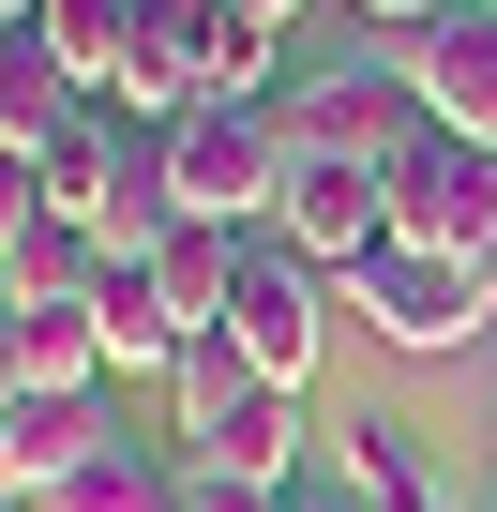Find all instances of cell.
Returning a JSON list of instances; mask_svg holds the SVG:
<instances>
[{"instance_id":"cell-1","label":"cell","mask_w":497,"mask_h":512,"mask_svg":"<svg viewBox=\"0 0 497 512\" xmlns=\"http://www.w3.org/2000/svg\"><path fill=\"white\" fill-rule=\"evenodd\" d=\"M151 151H166V211L181 226H241L257 241L287 211V121L272 106H181V121H151Z\"/></svg>"},{"instance_id":"cell-2","label":"cell","mask_w":497,"mask_h":512,"mask_svg":"<svg viewBox=\"0 0 497 512\" xmlns=\"http://www.w3.org/2000/svg\"><path fill=\"white\" fill-rule=\"evenodd\" d=\"M46 211L61 226H91L106 256H151L181 211H166V151H151V121H121V106H91L61 151H46Z\"/></svg>"},{"instance_id":"cell-3","label":"cell","mask_w":497,"mask_h":512,"mask_svg":"<svg viewBox=\"0 0 497 512\" xmlns=\"http://www.w3.org/2000/svg\"><path fill=\"white\" fill-rule=\"evenodd\" d=\"M272 121H287V151L302 166H407L437 121H422V91H407V61H332V76H287L272 91Z\"/></svg>"},{"instance_id":"cell-4","label":"cell","mask_w":497,"mask_h":512,"mask_svg":"<svg viewBox=\"0 0 497 512\" xmlns=\"http://www.w3.org/2000/svg\"><path fill=\"white\" fill-rule=\"evenodd\" d=\"M332 302H347V287L317 272V256L257 226V241H241V287H226V347L257 362L272 392H302V377H317V347H332Z\"/></svg>"},{"instance_id":"cell-5","label":"cell","mask_w":497,"mask_h":512,"mask_svg":"<svg viewBox=\"0 0 497 512\" xmlns=\"http://www.w3.org/2000/svg\"><path fill=\"white\" fill-rule=\"evenodd\" d=\"M347 317L377 332V347H407V362H437V347H467L482 332V302H467V256H422V241H377V256H347Z\"/></svg>"},{"instance_id":"cell-6","label":"cell","mask_w":497,"mask_h":512,"mask_svg":"<svg viewBox=\"0 0 497 512\" xmlns=\"http://www.w3.org/2000/svg\"><path fill=\"white\" fill-rule=\"evenodd\" d=\"M392 61H407V91H422V121H437V136L497 151V0H452V16H422Z\"/></svg>"},{"instance_id":"cell-7","label":"cell","mask_w":497,"mask_h":512,"mask_svg":"<svg viewBox=\"0 0 497 512\" xmlns=\"http://www.w3.org/2000/svg\"><path fill=\"white\" fill-rule=\"evenodd\" d=\"M497 226V151H467V136H422L407 166H392V241H422V256H467Z\"/></svg>"},{"instance_id":"cell-8","label":"cell","mask_w":497,"mask_h":512,"mask_svg":"<svg viewBox=\"0 0 497 512\" xmlns=\"http://www.w3.org/2000/svg\"><path fill=\"white\" fill-rule=\"evenodd\" d=\"M121 422H106V392H31L16 422H0V512H31V497H61L91 452H106Z\"/></svg>"},{"instance_id":"cell-9","label":"cell","mask_w":497,"mask_h":512,"mask_svg":"<svg viewBox=\"0 0 497 512\" xmlns=\"http://www.w3.org/2000/svg\"><path fill=\"white\" fill-rule=\"evenodd\" d=\"M76 121H91V91L61 76V46L31 16H0V151H61Z\"/></svg>"},{"instance_id":"cell-10","label":"cell","mask_w":497,"mask_h":512,"mask_svg":"<svg viewBox=\"0 0 497 512\" xmlns=\"http://www.w3.org/2000/svg\"><path fill=\"white\" fill-rule=\"evenodd\" d=\"M91 332H106V377H166L196 332L166 317V287H151V256H106V287H91Z\"/></svg>"},{"instance_id":"cell-11","label":"cell","mask_w":497,"mask_h":512,"mask_svg":"<svg viewBox=\"0 0 497 512\" xmlns=\"http://www.w3.org/2000/svg\"><path fill=\"white\" fill-rule=\"evenodd\" d=\"M257 392H272V377H257V362H241V347H226V332H196V347H181V362H166V437H181V452H211V437H226V422H241V407H257Z\"/></svg>"},{"instance_id":"cell-12","label":"cell","mask_w":497,"mask_h":512,"mask_svg":"<svg viewBox=\"0 0 497 512\" xmlns=\"http://www.w3.org/2000/svg\"><path fill=\"white\" fill-rule=\"evenodd\" d=\"M31 31L61 46V76L91 106H121V76H136V0H31Z\"/></svg>"},{"instance_id":"cell-13","label":"cell","mask_w":497,"mask_h":512,"mask_svg":"<svg viewBox=\"0 0 497 512\" xmlns=\"http://www.w3.org/2000/svg\"><path fill=\"white\" fill-rule=\"evenodd\" d=\"M31 512H181V452L166 437H106L61 497H31Z\"/></svg>"},{"instance_id":"cell-14","label":"cell","mask_w":497,"mask_h":512,"mask_svg":"<svg viewBox=\"0 0 497 512\" xmlns=\"http://www.w3.org/2000/svg\"><path fill=\"white\" fill-rule=\"evenodd\" d=\"M0 317H16V377H31V392H106L91 302H0Z\"/></svg>"},{"instance_id":"cell-15","label":"cell","mask_w":497,"mask_h":512,"mask_svg":"<svg viewBox=\"0 0 497 512\" xmlns=\"http://www.w3.org/2000/svg\"><path fill=\"white\" fill-rule=\"evenodd\" d=\"M181 467H226V482H272V497H287V482H302V392H257V407H241L211 452H181Z\"/></svg>"},{"instance_id":"cell-16","label":"cell","mask_w":497,"mask_h":512,"mask_svg":"<svg viewBox=\"0 0 497 512\" xmlns=\"http://www.w3.org/2000/svg\"><path fill=\"white\" fill-rule=\"evenodd\" d=\"M91 287H106V241H91V226H61V211H46L16 256H0V302H91Z\"/></svg>"},{"instance_id":"cell-17","label":"cell","mask_w":497,"mask_h":512,"mask_svg":"<svg viewBox=\"0 0 497 512\" xmlns=\"http://www.w3.org/2000/svg\"><path fill=\"white\" fill-rule=\"evenodd\" d=\"M46 226V151H0V256Z\"/></svg>"},{"instance_id":"cell-18","label":"cell","mask_w":497,"mask_h":512,"mask_svg":"<svg viewBox=\"0 0 497 512\" xmlns=\"http://www.w3.org/2000/svg\"><path fill=\"white\" fill-rule=\"evenodd\" d=\"M181 512H287L272 482H226V467H181Z\"/></svg>"},{"instance_id":"cell-19","label":"cell","mask_w":497,"mask_h":512,"mask_svg":"<svg viewBox=\"0 0 497 512\" xmlns=\"http://www.w3.org/2000/svg\"><path fill=\"white\" fill-rule=\"evenodd\" d=\"M467 302H482V317H497V226H482V241H467Z\"/></svg>"},{"instance_id":"cell-20","label":"cell","mask_w":497,"mask_h":512,"mask_svg":"<svg viewBox=\"0 0 497 512\" xmlns=\"http://www.w3.org/2000/svg\"><path fill=\"white\" fill-rule=\"evenodd\" d=\"M31 407V377H16V317H0V422H16Z\"/></svg>"},{"instance_id":"cell-21","label":"cell","mask_w":497,"mask_h":512,"mask_svg":"<svg viewBox=\"0 0 497 512\" xmlns=\"http://www.w3.org/2000/svg\"><path fill=\"white\" fill-rule=\"evenodd\" d=\"M347 16H392V31H422V16H452V0H347Z\"/></svg>"},{"instance_id":"cell-22","label":"cell","mask_w":497,"mask_h":512,"mask_svg":"<svg viewBox=\"0 0 497 512\" xmlns=\"http://www.w3.org/2000/svg\"><path fill=\"white\" fill-rule=\"evenodd\" d=\"M287 512H362V497L347 482H287Z\"/></svg>"},{"instance_id":"cell-23","label":"cell","mask_w":497,"mask_h":512,"mask_svg":"<svg viewBox=\"0 0 497 512\" xmlns=\"http://www.w3.org/2000/svg\"><path fill=\"white\" fill-rule=\"evenodd\" d=\"M0 16H31V0H0Z\"/></svg>"}]
</instances>
